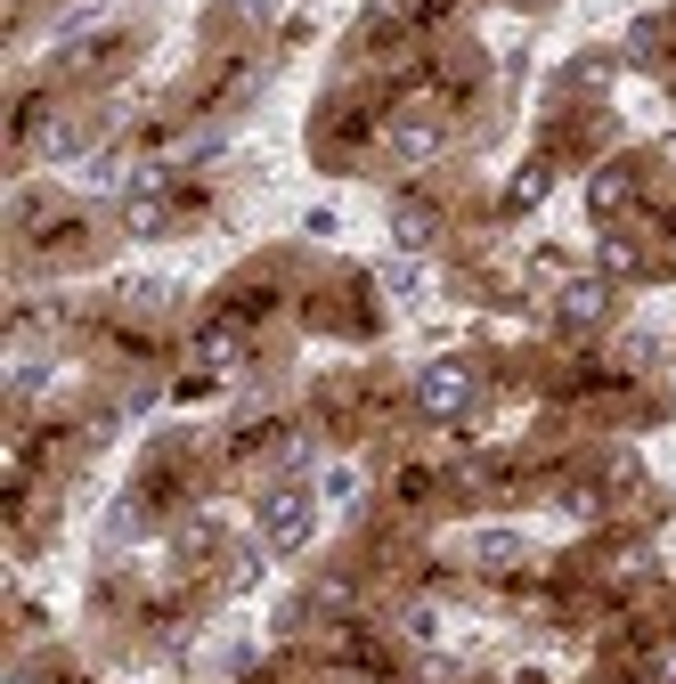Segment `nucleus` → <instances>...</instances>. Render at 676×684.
<instances>
[{
    "label": "nucleus",
    "instance_id": "f257e3e1",
    "mask_svg": "<svg viewBox=\"0 0 676 684\" xmlns=\"http://www.w3.org/2000/svg\"><path fill=\"white\" fill-rule=\"evenodd\" d=\"M261 538H270L277 554H294L302 538H310V497L302 489H270L261 497Z\"/></svg>",
    "mask_w": 676,
    "mask_h": 684
},
{
    "label": "nucleus",
    "instance_id": "f03ea898",
    "mask_svg": "<svg viewBox=\"0 0 676 684\" xmlns=\"http://www.w3.org/2000/svg\"><path fill=\"white\" fill-rule=\"evenodd\" d=\"M416 408L424 416H465V408H473V376H465V367H424V383H416Z\"/></svg>",
    "mask_w": 676,
    "mask_h": 684
},
{
    "label": "nucleus",
    "instance_id": "7ed1b4c3",
    "mask_svg": "<svg viewBox=\"0 0 676 684\" xmlns=\"http://www.w3.org/2000/svg\"><path fill=\"white\" fill-rule=\"evenodd\" d=\"M603 310H611V285H596V278H587V285H563V326H596Z\"/></svg>",
    "mask_w": 676,
    "mask_h": 684
},
{
    "label": "nucleus",
    "instance_id": "20e7f679",
    "mask_svg": "<svg viewBox=\"0 0 676 684\" xmlns=\"http://www.w3.org/2000/svg\"><path fill=\"white\" fill-rule=\"evenodd\" d=\"M392 148H400L407 163H416V155H433V148H440V131H433V122H400V131H392Z\"/></svg>",
    "mask_w": 676,
    "mask_h": 684
},
{
    "label": "nucleus",
    "instance_id": "39448f33",
    "mask_svg": "<svg viewBox=\"0 0 676 684\" xmlns=\"http://www.w3.org/2000/svg\"><path fill=\"white\" fill-rule=\"evenodd\" d=\"M473 554H481V563H514V554H522V538H505V530H489V538H473Z\"/></svg>",
    "mask_w": 676,
    "mask_h": 684
},
{
    "label": "nucleus",
    "instance_id": "423d86ee",
    "mask_svg": "<svg viewBox=\"0 0 676 684\" xmlns=\"http://www.w3.org/2000/svg\"><path fill=\"white\" fill-rule=\"evenodd\" d=\"M326 497H335V506H351V497H359V473L351 465H335V473H326V481H318Z\"/></svg>",
    "mask_w": 676,
    "mask_h": 684
}]
</instances>
